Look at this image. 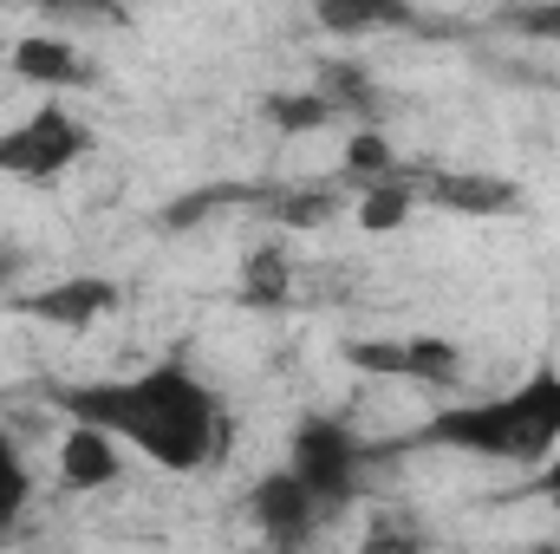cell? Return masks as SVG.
<instances>
[{
  "mask_svg": "<svg viewBox=\"0 0 560 554\" xmlns=\"http://www.w3.org/2000/svg\"><path fill=\"white\" fill-rule=\"evenodd\" d=\"M535 496H548L560 516V457H548V463H535Z\"/></svg>",
  "mask_w": 560,
  "mask_h": 554,
  "instance_id": "obj_23",
  "label": "cell"
},
{
  "mask_svg": "<svg viewBox=\"0 0 560 554\" xmlns=\"http://www.w3.org/2000/svg\"><path fill=\"white\" fill-rule=\"evenodd\" d=\"M248 516L261 522V535H268V542H280V549H300L326 509H319V496L300 483V470L287 463V470H268V476L248 489Z\"/></svg>",
  "mask_w": 560,
  "mask_h": 554,
  "instance_id": "obj_5",
  "label": "cell"
},
{
  "mask_svg": "<svg viewBox=\"0 0 560 554\" xmlns=\"http://www.w3.org/2000/svg\"><path fill=\"white\" fill-rule=\"evenodd\" d=\"M26 496H33V476H26V463L13 457V443L0 437V535L20 522V509H26Z\"/></svg>",
  "mask_w": 560,
  "mask_h": 554,
  "instance_id": "obj_17",
  "label": "cell"
},
{
  "mask_svg": "<svg viewBox=\"0 0 560 554\" xmlns=\"http://www.w3.org/2000/svg\"><path fill=\"white\" fill-rule=\"evenodd\" d=\"M365 457H372V450H365L339 417H306V424L293 430V470H300V483L319 496V509H346V503L359 496Z\"/></svg>",
  "mask_w": 560,
  "mask_h": 554,
  "instance_id": "obj_3",
  "label": "cell"
},
{
  "mask_svg": "<svg viewBox=\"0 0 560 554\" xmlns=\"http://www.w3.org/2000/svg\"><path fill=\"white\" fill-rule=\"evenodd\" d=\"M125 437L118 430H105V424H92V417H72V430H66V443H59V476H66V489H105V483H118V470H125V450H118Z\"/></svg>",
  "mask_w": 560,
  "mask_h": 554,
  "instance_id": "obj_6",
  "label": "cell"
},
{
  "mask_svg": "<svg viewBox=\"0 0 560 554\" xmlns=\"http://www.w3.org/2000/svg\"><path fill=\"white\" fill-rule=\"evenodd\" d=\"M33 7L52 20H98V13H118L125 0H33Z\"/></svg>",
  "mask_w": 560,
  "mask_h": 554,
  "instance_id": "obj_22",
  "label": "cell"
},
{
  "mask_svg": "<svg viewBox=\"0 0 560 554\" xmlns=\"http://www.w3.org/2000/svg\"><path fill=\"white\" fill-rule=\"evenodd\" d=\"M411 209H418V189H411L398 170L359 189V229H365V235H385V229H398Z\"/></svg>",
  "mask_w": 560,
  "mask_h": 554,
  "instance_id": "obj_11",
  "label": "cell"
},
{
  "mask_svg": "<svg viewBox=\"0 0 560 554\" xmlns=\"http://www.w3.org/2000/svg\"><path fill=\"white\" fill-rule=\"evenodd\" d=\"M92 131L66 112V105H39L33 118H20L13 131H0V176H26V183H46L59 170H72L85 157Z\"/></svg>",
  "mask_w": 560,
  "mask_h": 554,
  "instance_id": "obj_4",
  "label": "cell"
},
{
  "mask_svg": "<svg viewBox=\"0 0 560 554\" xmlns=\"http://www.w3.org/2000/svg\"><path fill=\"white\" fill-rule=\"evenodd\" d=\"M13 72L26 85H72V79H85V59L66 39H52V33H26L13 46Z\"/></svg>",
  "mask_w": 560,
  "mask_h": 554,
  "instance_id": "obj_10",
  "label": "cell"
},
{
  "mask_svg": "<svg viewBox=\"0 0 560 554\" xmlns=\"http://www.w3.org/2000/svg\"><path fill=\"white\" fill-rule=\"evenodd\" d=\"M346 366L378 372V379H405V339H352L346 346Z\"/></svg>",
  "mask_w": 560,
  "mask_h": 554,
  "instance_id": "obj_19",
  "label": "cell"
},
{
  "mask_svg": "<svg viewBox=\"0 0 560 554\" xmlns=\"http://www.w3.org/2000/svg\"><path fill=\"white\" fill-rule=\"evenodd\" d=\"M287 287H293V268H287L280 242L255 249V255L242 262V307H280V300H287Z\"/></svg>",
  "mask_w": 560,
  "mask_h": 554,
  "instance_id": "obj_12",
  "label": "cell"
},
{
  "mask_svg": "<svg viewBox=\"0 0 560 554\" xmlns=\"http://www.w3.org/2000/svg\"><path fill=\"white\" fill-rule=\"evenodd\" d=\"M346 183H378V176H392L398 170V157H392V138L385 131H352L346 138Z\"/></svg>",
  "mask_w": 560,
  "mask_h": 554,
  "instance_id": "obj_15",
  "label": "cell"
},
{
  "mask_svg": "<svg viewBox=\"0 0 560 554\" xmlns=\"http://www.w3.org/2000/svg\"><path fill=\"white\" fill-rule=\"evenodd\" d=\"M339 209H346L339 189H293L275 203L280 229H326V222H339Z\"/></svg>",
  "mask_w": 560,
  "mask_h": 554,
  "instance_id": "obj_16",
  "label": "cell"
},
{
  "mask_svg": "<svg viewBox=\"0 0 560 554\" xmlns=\"http://www.w3.org/2000/svg\"><path fill=\"white\" fill-rule=\"evenodd\" d=\"M313 20L339 39H359V33H398V26H418V7L411 0H313Z\"/></svg>",
  "mask_w": 560,
  "mask_h": 554,
  "instance_id": "obj_8",
  "label": "cell"
},
{
  "mask_svg": "<svg viewBox=\"0 0 560 554\" xmlns=\"http://www.w3.org/2000/svg\"><path fill=\"white\" fill-rule=\"evenodd\" d=\"M59 405H66V417H92V424L118 430L156 470H202L222 443V417H215L209 385L183 366H150L118 385H72V392H59Z\"/></svg>",
  "mask_w": 560,
  "mask_h": 554,
  "instance_id": "obj_1",
  "label": "cell"
},
{
  "mask_svg": "<svg viewBox=\"0 0 560 554\" xmlns=\"http://www.w3.org/2000/svg\"><path fill=\"white\" fill-rule=\"evenodd\" d=\"M423 189H430V203L463 209V216H509L522 203V183H509V176H450V170H436Z\"/></svg>",
  "mask_w": 560,
  "mask_h": 554,
  "instance_id": "obj_9",
  "label": "cell"
},
{
  "mask_svg": "<svg viewBox=\"0 0 560 554\" xmlns=\"http://www.w3.org/2000/svg\"><path fill=\"white\" fill-rule=\"evenodd\" d=\"M509 26H522V33H535V39H555V46H560V0L515 7V13H509Z\"/></svg>",
  "mask_w": 560,
  "mask_h": 554,
  "instance_id": "obj_21",
  "label": "cell"
},
{
  "mask_svg": "<svg viewBox=\"0 0 560 554\" xmlns=\"http://www.w3.org/2000/svg\"><path fill=\"white\" fill-rule=\"evenodd\" d=\"M222 203H248V189H235V183L196 189V196H183V203H170V209H163V229H189V222H202V216H209V209H222Z\"/></svg>",
  "mask_w": 560,
  "mask_h": 554,
  "instance_id": "obj_18",
  "label": "cell"
},
{
  "mask_svg": "<svg viewBox=\"0 0 560 554\" xmlns=\"http://www.w3.org/2000/svg\"><path fill=\"white\" fill-rule=\"evenodd\" d=\"M118 307V287L105 275H72V280H52L46 293H26L20 300V313L26 320H46V326H92L98 313H112Z\"/></svg>",
  "mask_w": 560,
  "mask_h": 554,
  "instance_id": "obj_7",
  "label": "cell"
},
{
  "mask_svg": "<svg viewBox=\"0 0 560 554\" xmlns=\"http://www.w3.org/2000/svg\"><path fill=\"white\" fill-rule=\"evenodd\" d=\"M13 268H20V255H13V249H0V287L13 280Z\"/></svg>",
  "mask_w": 560,
  "mask_h": 554,
  "instance_id": "obj_24",
  "label": "cell"
},
{
  "mask_svg": "<svg viewBox=\"0 0 560 554\" xmlns=\"http://www.w3.org/2000/svg\"><path fill=\"white\" fill-rule=\"evenodd\" d=\"M405 379L411 385H456L463 379V353L450 339H405Z\"/></svg>",
  "mask_w": 560,
  "mask_h": 554,
  "instance_id": "obj_13",
  "label": "cell"
},
{
  "mask_svg": "<svg viewBox=\"0 0 560 554\" xmlns=\"http://www.w3.org/2000/svg\"><path fill=\"white\" fill-rule=\"evenodd\" d=\"M411 443H443V450L495 457V463H541L560 443V372H528L509 399L450 405Z\"/></svg>",
  "mask_w": 560,
  "mask_h": 554,
  "instance_id": "obj_2",
  "label": "cell"
},
{
  "mask_svg": "<svg viewBox=\"0 0 560 554\" xmlns=\"http://www.w3.org/2000/svg\"><path fill=\"white\" fill-rule=\"evenodd\" d=\"M332 112H339V105H332L326 92H275V99H268V118H275L287 138H300V131H319V125H332Z\"/></svg>",
  "mask_w": 560,
  "mask_h": 554,
  "instance_id": "obj_14",
  "label": "cell"
},
{
  "mask_svg": "<svg viewBox=\"0 0 560 554\" xmlns=\"http://www.w3.org/2000/svg\"><path fill=\"white\" fill-rule=\"evenodd\" d=\"M319 92H326L332 105H352V112H378V99H372V85H365V72H352V66H326V79H319Z\"/></svg>",
  "mask_w": 560,
  "mask_h": 554,
  "instance_id": "obj_20",
  "label": "cell"
}]
</instances>
